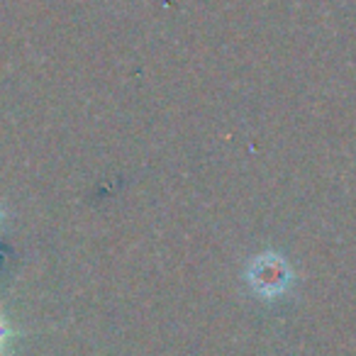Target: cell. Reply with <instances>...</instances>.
<instances>
[{
	"label": "cell",
	"mask_w": 356,
	"mask_h": 356,
	"mask_svg": "<svg viewBox=\"0 0 356 356\" xmlns=\"http://www.w3.org/2000/svg\"><path fill=\"white\" fill-rule=\"evenodd\" d=\"M3 341H6V325L0 320V349H3Z\"/></svg>",
	"instance_id": "obj_2"
},
{
	"label": "cell",
	"mask_w": 356,
	"mask_h": 356,
	"mask_svg": "<svg viewBox=\"0 0 356 356\" xmlns=\"http://www.w3.org/2000/svg\"><path fill=\"white\" fill-rule=\"evenodd\" d=\"M291 278H293L291 266L276 252L259 254L247 268L249 286L261 298H276L281 293H286V288L291 286Z\"/></svg>",
	"instance_id": "obj_1"
},
{
	"label": "cell",
	"mask_w": 356,
	"mask_h": 356,
	"mask_svg": "<svg viewBox=\"0 0 356 356\" xmlns=\"http://www.w3.org/2000/svg\"><path fill=\"white\" fill-rule=\"evenodd\" d=\"M0 220H3V213H0Z\"/></svg>",
	"instance_id": "obj_3"
}]
</instances>
